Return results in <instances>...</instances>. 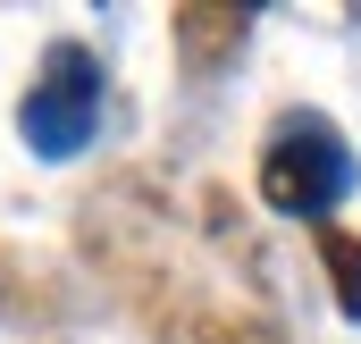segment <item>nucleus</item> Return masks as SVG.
<instances>
[{"label": "nucleus", "mask_w": 361, "mask_h": 344, "mask_svg": "<svg viewBox=\"0 0 361 344\" xmlns=\"http://www.w3.org/2000/svg\"><path fill=\"white\" fill-rule=\"evenodd\" d=\"M92 118H101V68H92V51H76V42H59L51 59H42V76H34V92H25V143L42 152V160H76L92 135Z\"/></svg>", "instance_id": "f03ea898"}, {"label": "nucleus", "mask_w": 361, "mask_h": 344, "mask_svg": "<svg viewBox=\"0 0 361 344\" xmlns=\"http://www.w3.org/2000/svg\"><path fill=\"white\" fill-rule=\"evenodd\" d=\"M261 193H269V210H286V219L336 210V202L353 193V152H345V135L319 126V118H286L277 143H269V160H261Z\"/></svg>", "instance_id": "f257e3e1"}, {"label": "nucleus", "mask_w": 361, "mask_h": 344, "mask_svg": "<svg viewBox=\"0 0 361 344\" xmlns=\"http://www.w3.org/2000/svg\"><path fill=\"white\" fill-rule=\"evenodd\" d=\"M319 269H328V285H336V311L361 319V235L328 227V235H319Z\"/></svg>", "instance_id": "7ed1b4c3"}]
</instances>
